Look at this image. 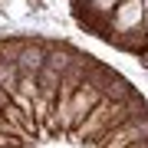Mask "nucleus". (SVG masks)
Returning a JSON list of instances; mask_svg holds the SVG:
<instances>
[{
    "instance_id": "obj_1",
    "label": "nucleus",
    "mask_w": 148,
    "mask_h": 148,
    "mask_svg": "<svg viewBox=\"0 0 148 148\" xmlns=\"http://www.w3.org/2000/svg\"><path fill=\"white\" fill-rule=\"evenodd\" d=\"M0 148H148V102L73 40L0 36Z\"/></svg>"
}]
</instances>
